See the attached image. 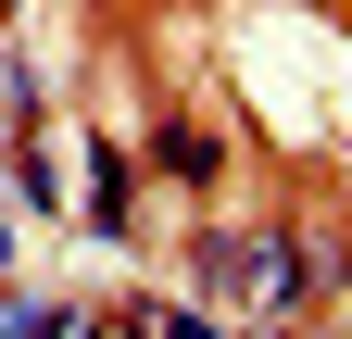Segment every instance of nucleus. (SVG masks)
Returning <instances> with one entry per match:
<instances>
[{"label": "nucleus", "instance_id": "f257e3e1", "mask_svg": "<svg viewBox=\"0 0 352 339\" xmlns=\"http://www.w3.org/2000/svg\"><path fill=\"white\" fill-rule=\"evenodd\" d=\"M289 239H214L201 251V289H214V302H227V314H277L289 302Z\"/></svg>", "mask_w": 352, "mask_h": 339}]
</instances>
